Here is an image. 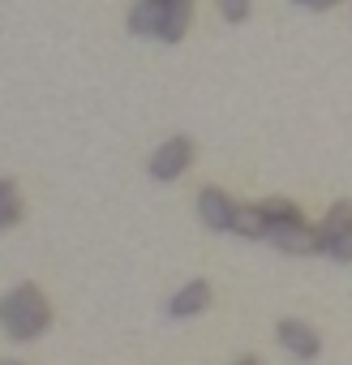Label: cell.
Returning a JSON list of instances; mask_svg holds the SVG:
<instances>
[{
    "label": "cell",
    "instance_id": "obj_16",
    "mask_svg": "<svg viewBox=\"0 0 352 365\" xmlns=\"http://www.w3.org/2000/svg\"><path fill=\"white\" fill-rule=\"evenodd\" d=\"M0 365H22V361H14V356H0Z\"/></svg>",
    "mask_w": 352,
    "mask_h": 365
},
{
    "label": "cell",
    "instance_id": "obj_1",
    "mask_svg": "<svg viewBox=\"0 0 352 365\" xmlns=\"http://www.w3.org/2000/svg\"><path fill=\"white\" fill-rule=\"evenodd\" d=\"M48 327H52V305H48L39 284H14L5 297H0V331L9 339L31 344Z\"/></svg>",
    "mask_w": 352,
    "mask_h": 365
},
{
    "label": "cell",
    "instance_id": "obj_9",
    "mask_svg": "<svg viewBox=\"0 0 352 365\" xmlns=\"http://www.w3.org/2000/svg\"><path fill=\"white\" fill-rule=\"evenodd\" d=\"M258 211H262L266 228H288V224H301V220H305L301 207L288 202V198H266V202H258ZM266 237H271V232H266Z\"/></svg>",
    "mask_w": 352,
    "mask_h": 365
},
{
    "label": "cell",
    "instance_id": "obj_7",
    "mask_svg": "<svg viewBox=\"0 0 352 365\" xmlns=\"http://www.w3.org/2000/svg\"><path fill=\"white\" fill-rule=\"evenodd\" d=\"M163 14H167V0H138V5L129 9V31L138 39H159Z\"/></svg>",
    "mask_w": 352,
    "mask_h": 365
},
{
    "label": "cell",
    "instance_id": "obj_10",
    "mask_svg": "<svg viewBox=\"0 0 352 365\" xmlns=\"http://www.w3.org/2000/svg\"><path fill=\"white\" fill-rule=\"evenodd\" d=\"M232 232L237 237H245V241H266V220H262V211L258 207H241L237 202V211H232Z\"/></svg>",
    "mask_w": 352,
    "mask_h": 365
},
{
    "label": "cell",
    "instance_id": "obj_17",
    "mask_svg": "<svg viewBox=\"0 0 352 365\" xmlns=\"http://www.w3.org/2000/svg\"><path fill=\"white\" fill-rule=\"evenodd\" d=\"M0 232H5V228H0Z\"/></svg>",
    "mask_w": 352,
    "mask_h": 365
},
{
    "label": "cell",
    "instance_id": "obj_8",
    "mask_svg": "<svg viewBox=\"0 0 352 365\" xmlns=\"http://www.w3.org/2000/svg\"><path fill=\"white\" fill-rule=\"evenodd\" d=\"M348 228H352V202H335V207L322 215V224H318V241H322V254H326V245H331V241H339Z\"/></svg>",
    "mask_w": 352,
    "mask_h": 365
},
{
    "label": "cell",
    "instance_id": "obj_3",
    "mask_svg": "<svg viewBox=\"0 0 352 365\" xmlns=\"http://www.w3.org/2000/svg\"><path fill=\"white\" fill-rule=\"evenodd\" d=\"M275 339H279V348H284L288 356H296V361H314V356L322 352V335H318L309 322H301V318H279Z\"/></svg>",
    "mask_w": 352,
    "mask_h": 365
},
{
    "label": "cell",
    "instance_id": "obj_11",
    "mask_svg": "<svg viewBox=\"0 0 352 365\" xmlns=\"http://www.w3.org/2000/svg\"><path fill=\"white\" fill-rule=\"evenodd\" d=\"M22 220V194H18V180L0 176V228H14Z\"/></svg>",
    "mask_w": 352,
    "mask_h": 365
},
{
    "label": "cell",
    "instance_id": "obj_6",
    "mask_svg": "<svg viewBox=\"0 0 352 365\" xmlns=\"http://www.w3.org/2000/svg\"><path fill=\"white\" fill-rule=\"evenodd\" d=\"M211 309V284L207 279H190L185 288H176L172 301H167V314L172 318H198Z\"/></svg>",
    "mask_w": 352,
    "mask_h": 365
},
{
    "label": "cell",
    "instance_id": "obj_5",
    "mask_svg": "<svg viewBox=\"0 0 352 365\" xmlns=\"http://www.w3.org/2000/svg\"><path fill=\"white\" fill-rule=\"evenodd\" d=\"M279 254H322V241H318V224H288V228H271L266 237Z\"/></svg>",
    "mask_w": 352,
    "mask_h": 365
},
{
    "label": "cell",
    "instance_id": "obj_12",
    "mask_svg": "<svg viewBox=\"0 0 352 365\" xmlns=\"http://www.w3.org/2000/svg\"><path fill=\"white\" fill-rule=\"evenodd\" d=\"M219 14H224V22H245L249 18V0H219Z\"/></svg>",
    "mask_w": 352,
    "mask_h": 365
},
{
    "label": "cell",
    "instance_id": "obj_2",
    "mask_svg": "<svg viewBox=\"0 0 352 365\" xmlns=\"http://www.w3.org/2000/svg\"><path fill=\"white\" fill-rule=\"evenodd\" d=\"M194 168V142L185 138V133H172V138H163L155 150H150V159H146V172H150V180H181L185 172Z\"/></svg>",
    "mask_w": 352,
    "mask_h": 365
},
{
    "label": "cell",
    "instance_id": "obj_14",
    "mask_svg": "<svg viewBox=\"0 0 352 365\" xmlns=\"http://www.w3.org/2000/svg\"><path fill=\"white\" fill-rule=\"evenodd\" d=\"M292 5H301V9H331V5H339V0H292Z\"/></svg>",
    "mask_w": 352,
    "mask_h": 365
},
{
    "label": "cell",
    "instance_id": "obj_13",
    "mask_svg": "<svg viewBox=\"0 0 352 365\" xmlns=\"http://www.w3.org/2000/svg\"><path fill=\"white\" fill-rule=\"evenodd\" d=\"M326 258H335V262H352V228H348L339 241L326 245Z\"/></svg>",
    "mask_w": 352,
    "mask_h": 365
},
{
    "label": "cell",
    "instance_id": "obj_4",
    "mask_svg": "<svg viewBox=\"0 0 352 365\" xmlns=\"http://www.w3.org/2000/svg\"><path fill=\"white\" fill-rule=\"evenodd\" d=\"M232 211H237V202H232L219 185H207V190L198 194V220H202V228H211V232H232Z\"/></svg>",
    "mask_w": 352,
    "mask_h": 365
},
{
    "label": "cell",
    "instance_id": "obj_15",
    "mask_svg": "<svg viewBox=\"0 0 352 365\" xmlns=\"http://www.w3.org/2000/svg\"><path fill=\"white\" fill-rule=\"evenodd\" d=\"M237 365H262V361H258V356H241Z\"/></svg>",
    "mask_w": 352,
    "mask_h": 365
}]
</instances>
